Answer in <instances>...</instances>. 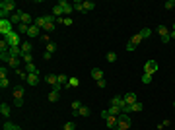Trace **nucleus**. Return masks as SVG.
<instances>
[{"label":"nucleus","instance_id":"obj_1","mask_svg":"<svg viewBox=\"0 0 175 130\" xmlns=\"http://www.w3.org/2000/svg\"><path fill=\"white\" fill-rule=\"evenodd\" d=\"M117 126H119L121 130H128L130 128V117L124 115V113H121V115L117 117Z\"/></svg>","mask_w":175,"mask_h":130},{"label":"nucleus","instance_id":"obj_2","mask_svg":"<svg viewBox=\"0 0 175 130\" xmlns=\"http://www.w3.org/2000/svg\"><path fill=\"white\" fill-rule=\"evenodd\" d=\"M4 41L10 45V47H22V45H20V33L18 31H12L8 37H4Z\"/></svg>","mask_w":175,"mask_h":130},{"label":"nucleus","instance_id":"obj_3","mask_svg":"<svg viewBox=\"0 0 175 130\" xmlns=\"http://www.w3.org/2000/svg\"><path fill=\"white\" fill-rule=\"evenodd\" d=\"M12 31H14V29H12V22H10V19H0V33H2L4 37H8Z\"/></svg>","mask_w":175,"mask_h":130},{"label":"nucleus","instance_id":"obj_4","mask_svg":"<svg viewBox=\"0 0 175 130\" xmlns=\"http://www.w3.org/2000/svg\"><path fill=\"white\" fill-rule=\"evenodd\" d=\"M12 95H14V101H23V95H26V87L22 84H18L14 89H12Z\"/></svg>","mask_w":175,"mask_h":130},{"label":"nucleus","instance_id":"obj_5","mask_svg":"<svg viewBox=\"0 0 175 130\" xmlns=\"http://www.w3.org/2000/svg\"><path fill=\"white\" fill-rule=\"evenodd\" d=\"M158 33H160V37H161V41H164V43H169V39H171V35H169V33H171V31H169L165 25H158Z\"/></svg>","mask_w":175,"mask_h":130},{"label":"nucleus","instance_id":"obj_6","mask_svg":"<svg viewBox=\"0 0 175 130\" xmlns=\"http://www.w3.org/2000/svg\"><path fill=\"white\" fill-rule=\"evenodd\" d=\"M22 16H23V12L22 10H16V12H12L10 14V22H12V25H20V23H22Z\"/></svg>","mask_w":175,"mask_h":130},{"label":"nucleus","instance_id":"obj_7","mask_svg":"<svg viewBox=\"0 0 175 130\" xmlns=\"http://www.w3.org/2000/svg\"><path fill=\"white\" fill-rule=\"evenodd\" d=\"M0 10H6V12H16V2L14 0H2L0 2Z\"/></svg>","mask_w":175,"mask_h":130},{"label":"nucleus","instance_id":"obj_8","mask_svg":"<svg viewBox=\"0 0 175 130\" xmlns=\"http://www.w3.org/2000/svg\"><path fill=\"white\" fill-rule=\"evenodd\" d=\"M156 70H158V62H156V60H148V62L144 64V72H146V74H154Z\"/></svg>","mask_w":175,"mask_h":130},{"label":"nucleus","instance_id":"obj_9","mask_svg":"<svg viewBox=\"0 0 175 130\" xmlns=\"http://www.w3.org/2000/svg\"><path fill=\"white\" fill-rule=\"evenodd\" d=\"M58 6L62 8V12H64V16H66V18H68V14H70V12H74L72 4H70V2H66V0H60V2H58Z\"/></svg>","mask_w":175,"mask_h":130},{"label":"nucleus","instance_id":"obj_10","mask_svg":"<svg viewBox=\"0 0 175 130\" xmlns=\"http://www.w3.org/2000/svg\"><path fill=\"white\" fill-rule=\"evenodd\" d=\"M111 105H115V107H119L121 111H123V107H124V105H127V103H124V99H123V97H121V95H115L113 99H111Z\"/></svg>","mask_w":175,"mask_h":130},{"label":"nucleus","instance_id":"obj_11","mask_svg":"<svg viewBox=\"0 0 175 130\" xmlns=\"http://www.w3.org/2000/svg\"><path fill=\"white\" fill-rule=\"evenodd\" d=\"M123 99H124V103H127V105H134V103H136V101H138V99H136V93H134V91H130V93H127V95H124V97H123Z\"/></svg>","mask_w":175,"mask_h":130},{"label":"nucleus","instance_id":"obj_12","mask_svg":"<svg viewBox=\"0 0 175 130\" xmlns=\"http://www.w3.org/2000/svg\"><path fill=\"white\" fill-rule=\"evenodd\" d=\"M45 82L51 84V87H53V86H57V84H58V76L57 74H47V76H45Z\"/></svg>","mask_w":175,"mask_h":130},{"label":"nucleus","instance_id":"obj_13","mask_svg":"<svg viewBox=\"0 0 175 130\" xmlns=\"http://www.w3.org/2000/svg\"><path fill=\"white\" fill-rule=\"evenodd\" d=\"M26 84H29V86H37V84H39V74H27V82Z\"/></svg>","mask_w":175,"mask_h":130},{"label":"nucleus","instance_id":"obj_14","mask_svg":"<svg viewBox=\"0 0 175 130\" xmlns=\"http://www.w3.org/2000/svg\"><path fill=\"white\" fill-rule=\"evenodd\" d=\"M41 33V29L39 27L35 25V23H33V25H29V31H27V37H37V35Z\"/></svg>","mask_w":175,"mask_h":130},{"label":"nucleus","instance_id":"obj_15","mask_svg":"<svg viewBox=\"0 0 175 130\" xmlns=\"http://www.w3.org/2000/svg\"><path fill=\"white\" fill-rule=\"evenodd\" d=\"M91 78H94L95 82H99V80H105V78H103V72L99 70V68H94V70H91Z\"/></svg>","mask_w":175,"mask_h":130},{"label":"nucleus","instance_id":"obj_16","mask_svg":"<svg viewBox=\"0 0 175 130\" xmlns=\"http://www.w3.org/2000/svg\"><path fill=\"white\" fill-rule=\"evenodd\" d=\"M33 23H35L39 29H43V27L47 25V19H45V16H39V18H35V22H33Z\"/></svg>","mask_w":175,"mask_h":130},{"label":"nucleus","instance_id":"obj_17","mask_svg":"<svg viewBox=\"0 0 175 130\" xmlns=\"http://www.w3.org/2000/svg\"><path fill=\"white\" fill-rule=\"evenodd\" d=\"M105 124H107V128H113V126H117V117L109 115V117L105 119Z\"/></svg>","mask_w":175,"mask_h":130},{"label":"nucleus","instance_id":"obj_18","mask_svg":"<svg viewBox=\"0 0 175 130\" xmlns=\"http://www.w3.org/2000/svg\"><path fill=\"white\" fill-rule=\"evenodd\" d=\"M26 72H27V74H39V68L31 62V64H26Z\"/></svg>","mask_w":175,"mask_h":130},{"label":"nucleus","instance_id":"obj_19","mask_svg":"<svg viewBox=\"0 0 175 130\" xmlns=\"http://www.w3.org/2000/svg\"><path fill=\"white\" fill-rule=\"evenodd\" d=\"M68 80H70V78H66L64 74H58V84H60L62 87H66V89L70 87V86H68Z\"/></svg>","mask_w":175,"mask_h":130},{"label":"nucleus","instance_id":"obj_20","mask_svg":"<svg viewBox=\"0 0 175 130\" xmlns=\"http://www.w3.org/2000/svg\"><path fill=\"white\" fill-rule=\"evenodd\" d=\"M58 97H60V91L51 89V93H49V101H51V103H55V101H58Z\"/></svg>","mask_w":175,"mask_h":130},{"label":"nucleus","instance_id":"obj_21","mask_svg":"<svg viewBox=\"0 0 175 130\" xmlns=\"http://www.w3.org/2000/svg\"><path fill=\"white\" fill-rule=\"evenodd\" d=\"M90 115H91L90 107H86V105H82V107H80V111H78V117H90Z\"/></svg>","mask_w":175,"mask_h":130},{"label":"nucleus","instance_id":"obj_22","mask_svg":"<svg viewBox=\"0 0 175 130\" xmlns=\"http://www.w3.org/2000/svg\"><path fill=\"white\" fill-rule=\"evenodd\" d=\"M6 64H8L10 68H18V66H20V58H14V56H10Z\"/></svg>","mask_w":175,"mask_h":130},{"label":"nucleus","instance_id":"obj_23","mask_svg":"<svg viewBox=\"0 0 175 130\" xmlns=\"http://www.w3.org/2000/svg\"><path fill=\"white\" fill-rule=\"evenodd\" d=\"M142 109H144V105L140 103V101H136L134 105H130V113H140Z\"/></svg>","mask_w":175,"mask_h":130},{"label":"nucleus","instance_id":"obj_24","mask_svg":"<svg viewBox=\"0 0 175 130\" xmlns=\"http://www.w3.org/2000/svg\"><path fill=\"white\" fill-rule=\"evenodd\" d=\"M0 113H2L4 117H10V105H8V103H2V105H0Z\"/></svg>","mask_w":175,"mask_h":130},{"label":"nucleus","instance_id":"obj_25","mask_svg":"<svg viewBox=\"0 0 175 130\" xmlns=\"http://www.w3.org/2000/svg\"><path fill=\"white\" fill-rule=\"evenodd\" d=\"M22 51H23V55H27V52H31V51H33L31 43H29V41H23V43H22Z\"/></svg>","mask_w":175,"mask_h":130},{"label":"nucleus","instance_id":"obj_26","mask_svg":"<svg viewBox=\"0 0 175 130\" xmlns=\"http://www.w3.org/2000/svg\"><path fill=\"white\" fill-rule=\"evenodd\" d=\"M31 22H33V18L27 14V12H23V16H22V23H26V25H31Z\"/></svg>","mask_w":175,"mask_h":130},{"label":"nucleus","instance_id":"obj_27","mask_svg":"<svg viewBox=\"0 0 175 130\" xmlns=\"http://www.w3.org/2000/svg\"><path fill=\"white\" fill-rule=\"evenodd\" d=\"M138 35H140L142 39H146V37H150V35H152V29H150V27H144V29L138 31Z\"/></svg>","mask_w":175,"mask_h":130},{"label":"nucleus","instance_id":"obj_28","mask_svg":"<svg viewBox=\"0 0 175 130\" xmlns=\"http://www.w3.org/2000/svg\"><path fill=\"white\" fill-rule=\"evenodd\" d=\"M107 111H109V115H113V117H119L121 113H123V111H121L119 107H115V105H111V107L107 109Z\"/></svg>","mask_w":175,"mask_h":130},{"label":"nucleus","instance_id":"obj_29","mask_svg":"<svg viewBox=\"0 0 175 130\" xmlns=\"http://www.w3.org/2000/svg\"><path fill=\"white\" fill-rule=\"evenodd\" d=\"M27 31H29V25H26V23H20L18 25V33L20 35H27Z\"/></svg>","mask_w":175,"mask_h":130},{"label":"nucleus","instance_id":"obj_30","mask_svg":"<svg viewBox=\"0 0 175 130\" xmlns=\"http://www.w3.org/2000/svg\"><path fill=\"white\" fill-rule=\"evenodd\" d=\"M72 8H74V10H76V12H82V14H84V2H80V0H78V2H74L72 4Z\"/></svg>","mask_w":175,"mask_h":130},{"label":"nucleus","instance_id":"obj_31","mask_svg":"<svg viewBox=\"0 0 175 130\" xmlns=\"http://www.w3.org/2000/svg\"><path fill=\"white\" fill-rule=\"evenodd\" d=\"M16 74H18V78H20V80H23V82H27V72H26V70H22V68H18V70H16Z\"/></svg>","mask_w":175,"mask_h":130},{"label":"nucleus","instance_id":"obj_32","mask_svg":"<svg viewBox=\"0 0 175 130\" xmlns=\"http://www.w3.org/2000/svg\"><path fill=\"white\" fill-rule=\"evenodd\" d=\"M80 107H82L80 101H72V115H76V117H78V111H80Z\"/></svg>","mask_w":175,"mask_h":130},{"label":"nucleus","instance_id":"obj_33","mask_svg":"<svg viewBox=\"0 0 175 130\" xmlns=\"http://www.w3.org/2000/svg\"><path fill=\"white\" fill-rule=\"evenodd\" d=\"M94 8H95V2H91V0H86V2H84V10H86V12L94 10Z\"/></svg>","mask_w":175,"mask_h":130},{"label":"nucleus","instance_id":"obj_34","mask_svg":"<svg viewBox=\"0 0 175 130\" xmlns=\"http://www.w3.org/2000/svg\"><path fill=\"white\" fill-rule=\"evenodd\" d=\"M140 41H142V37H140L138 33H136V35H132V39H130V43H132V45H136V47H138Z\"/></svg>","mask_w":175,"mask_h":130},{"label":"nucleus","instance_id":"obj_35","mask_svg":"<svg viewBox=\"0 0 175 130\" xmlns=\"http://www.w3.org/2000/svg\"><path fill=\"white\" fill-rule=\"evenodd\" d=\"M68 86L70 87H78V86H80V80H78V78H70L68 80Z\"/></svg>","mask_w":175,"mask_h":130},{"label":"nucleus","instance_id":"obj_36","mask_svg":"<svg viewBox=\"0 0 175 130\" xmlns=\"http://www.w3.org/2000/svg\"><path fill=\"white\" fill-rule=\"evenodd\" d=\"M22 58H23V62H26V64H31V62H33V55H31V52H27V55H23Z\"/></svg>","mask_w":175,"mask_h":130},{"label":"nucleus","instance_id":"obj_37","mask_svg":"<svg viewBox=\"0 0 175 130\" xmlns=\"http://www.w3.org/2000/svg\"><path fill=\"white\" fill-rule=\"evenodd\" d=\"M76 128V123H74V120H68V123L64 124V130H74Z\"/></svg>","mask_w":175,"mask_h":130},{"label":"nucleus","instance_id":"obj_38","mask_svg":"<svg viewBox=\"0 0 175 130\" xmlns=\"http://www.w3.org/2000/svg\"><path fill=\"white\" fill-rule=\"evenodd\" d=\"M150 82H152V74H146L144 72L142 74V84H150Z\"/></svg>","mask_w":175,"mask_h":130},{"label":"nucleus","instance_id":"obj_39","mask_svg":"<svg viewBox=\"0 0 175 130\" xmlns=\"http://www.w3.org/2000/svg\"><path fill=\"white\" fill-rule=\"evenodd\" d=\"M8 86H10V82H8V78H0V87L6 89Z\"/></svg>","mask_w":175,"mask_h":130},{"label":"nucleus","instance_id":"obj_40","mask_svg":"<svg viewBox=\"0 0 175 130\" xmlns=\"http://www.w3.org/2000/svg\"><path fill=\"white\" fill-rule=\"evenodd\" d=\"M43 29L47 31V33H53V31H55V23H47V25H45Z\"/></svg>","mask_w":175,"mask_h":130},{"label":"nucleus","instance_id":"obj_41","mask_svg":"<svg viewBox=\"0 0 175 130\" xmlns=\"http://www.w3.org/2000/svg\"><path fill=\"white\" fill-rule=\"evenodd\" d=\"M115 60H117L115 52H107V62H115Z\"/></svg>","mask_w":175,"mask_h":130},{"label":"nucleus","instance_id":"obj_42","mask_svg":"<svg viewBox=\"0 0 175 130\" xmlns=\"http://www.w3.org/2000/svg\"><path fill=\"white\" fill-rule=\"evenodd\" d=\"M55 51H57V45H55V43H49V45H47V52H51V55H53Z\"/></svg>","mask_w":175,"mask_h":130},{"label":"nucleus","instance_id":"obj_43","mask_svg":"<svg viewBox=\"0 0 175 130\" xmlns=\"http://www.w3.org/2000/svg\"><path fill=\"white\" fill-rule=\"evenodd\" d=\"M6 76H8V68L2 66V68H0V78H6Z\"/></svg>","mask_w":175,"mask_h":130},{"label":"nucleus","instance_id":"obj_44","mask_svg":"<svg viewBox=\"0 0 175 130\" xmlns=\"http://www.w3.org/2000/svg\"><path fill=\"white\" fill-rule=\"evenodd\" d=\"M164 6L167 8V10H171V8H175V2H173V0H167V2H165Z\"/></svg>","mask_w":175,"mask_h":130},{"label":"nucleus","instance_id":"obj_45","mask_svg":"<svg viewBox=\"0 0 175 130\" xmlns=\"http://www.w3.org/2000/svg\"><path fill=\"white\" fill-rule=\"evenodd\" d=\"M41 41H43V43H47V45H49V43H51V37H49V35H47V33H45V35H41Z\"/></svg>","mask_w":175,"mask_h":130},{"label":"nucleus","instance_id":"obj_46","mask_svg":"<svg viewBox=\"0 0 175 130\" xmlns=\"http://www.w3.org/2000/svg\"><path fill=\"white\" fill-rule=\"evenodd\" d=\"M134 49H136V45H132L130 41L127 43V51H128V52H130V51H134Z\"/></svg>","mask_w":175,"mask_h":130},{"label":"nucleus","instance_id":"obj_47","mask_svg":"<svg viewBox=\"0 0 175 130\" xmlns=\"http://www.w3.org/2000/svg\"><path fill=\"white\" fill-rule=\"evenodd\" d=\"M169 124H171V123H169V120H164V123H161V124H158V128H165V126H169Z\"/></svg>","mask_w":175,"mask_h":130},{"label":"nucleus","instance_id":"obj_48","mask_svg":"<svg viewBox=\"0 0 175 130\" xmlns=\"http://www.w3.org/2000/svg\"><path fill=\"white\" fill-rule=\"evenodd\" d=\"M105 86H107V82H105V80H99V82H97V87H101V89H103Z\"/></svg>","mask_w":175,"mask_h":130},{"label":"nucleus","instance_id":"obj_49","mask_svg":"<svg viewBox=\"0 0 175 130\" xmlns=\"http://www.w3.org/2000/svg\"><path fill=\"white\" fill-rule=\"evenodd\" d=\"M99 117H101V119H103V120H105V119H107V117H109V111H101V115H99Z\"/></svg>","mask_w":175,"mask_h":130},{"label":"nucleus","instance_id":"obj_50","mask_svg":"<svg viewBox=\"0 0 175 130\" xmlns=\"http://www.w3.org/2000/svg\"><path fill=\"white\" fill-rule=\"evenodd\" d=\"M10 130H22V128H20L18 124H12V128H10Z\"/></svg>","mask_w":175,"mask_h":130},{"label":"nucleus","instance_id":"obj_51","mask_svg":"<svg viewBox=\"0 0 175 130\" xmlns=\"http://www.w3.org/2000/svg\"><path fill=\"white\" fill-rule=\"evenodd\" d=\"M111 130H121V128H119V126H113V128H111Z\"/></svg>","mask_w":175,"mask_h":130},{"label":"nucleus","instance_id":"obj_52","mask_svg":"<svg viewBox=\"0 0 175 130\" xmlns=\"http://www.w3.org/2000/svg\"><path fill=\"white\" fill-rule=\"evenodd\" d=\"M173 107H175V101H173Z\"/></svg>","mask_w":175,"mask_h":130},{"label":"nucleus","instance_id":"obj_53","mask_svg":"<svg viewBox=\"0 0 175 130\" xmlns=\"http://www.w3.org/2000/svg\"><path fill=\"white\" fill-rule=\"evenodd\" d=\"M4 130H8V128H4Z\"/></svg>","mask_w":175,"mask_h":130}]
</instances>
